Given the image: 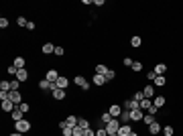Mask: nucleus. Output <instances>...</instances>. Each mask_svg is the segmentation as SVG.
<instances>
[{
  "label": "nucleus",
  "instance_id": "nucleus-1",
  "mask_svg": "<svg viewBox=\"0 0 183 136\" xmlns=\"http://www.w3.org/2000/svg\"><path fill=\"white\" fill-rule=\"evenodd\" d=\"M15 128H16V132H20V134H24V132H29L31 130V122L29 120H19V122H15Z\"/></svg>",
  "mask_w": 183,
  "mask_h": 136
},
{
  "label": "nucleus",
  "instance_id": "nucleus-2",
  "mask_svg": "<svg viewBox=\"0 0 183 136\" xmlns=\"http://www.w3.org/2000/svg\"><path fill=\"white\" fill-rule=\"evenodd\" d=\"M120 126H122V124L118 122V118H114V120H112L110 124H106L104 128L108 130V134H118V130H120Z\"/></svg>",
  "mask_w": 183,
  "mask_h": 136
},
{
  "label": "nucleus",
  "instance_id": "nucleus-3",
  "mask_svg": "<svg viewBox=\"0 0 183 136\" xmlns=\"http://www.w3.org/2000/svg\"><path fill=\"white\" fill-rule=\"evenodd\" d=\"M147 112H143L140 108H134V110H130V122H143Z\"/></svg>",
  "mask_w": 183,
  "mask_h": 136
},
{
  "label": "nucleus",
  "instance_id": "nucleus-4",
  "mask_svg": "<svg viewBox=\"0 0 183 136\" xmlns=\"http://www.w3.org/2000/svg\"><path fill=\"white\" fill-rule=\"evenodd\" d=\"M73 83H75L77 88H82V89H87V88H90V83H87V79L83 77V75H75V77H73Z\"/></svg>",
  "mask_w": 183,
  "mask_h": 136
},
{
  "label": "nucleus",
  "instance_id": "nucleus-5",
  "mask_svg": "<svg viewBox=\"0 0 183 136\" xmlns=\"http://www.w3.org/2000/svg\"><path fill=\"white\" fill-rule=\"evenodd\" d=\"M8 100H10V102H15L16 106H19V104H23V96H20L19 89H12V92H8Z\"/></svg>",
  "mask_w": 183,
  "mask_h": 136
},
{
  "label": "nucleus",
  "instance_id": "nucleus-6",
  "mask_svg": "<svg viewBox=\"0 0 183 136\" xmlns=\"http://www.w3.org/2000/svg\"><path fill=\"white\" fill-rule=\"evenodd\" d=\"M59 77H61V75H59V71H57V69H49V71L45 73V79H47V81H51V83H55Z\"/></svg>",
  "mask_w": 183,
  "mask_h": 136
},
{
  "label": "nucleus",
  "instance_id": "nucleus-7",
  "mask_svg": "<svg viewBox=\"0 0 183 136\" xmlns=\"http://www.w3.org/2000/svg\"><path fill=\"white\" fill-rule=\"evenodd\" d=\"M108 112H110V116H112V118H120V114H122V106H118V104H112Z\"/></svg>",
  "mask_w": 183,
  "mask_h": 136
},
{
  "label": "nucleus",
  "instance_id": "nucleus-8",
  "mask_svg": "<svg viewBox=\"0 0 183 136\" xmlns=\"http://www.w3.org/2000/svg\"><path fill=\"white\" fill-rule=\"evenodd\" d=\"M37 85H39V88H41V89H43V92H47V89H51V92H53V89H55V83L47 81V79H41V81H39Z\"/></svg>",
  "mask_w": 183,
  "mask_h": 136
},
{
  "label": "nucleus",
  "instance_id": "nucleus-9",
  "mask_svg": "<svg viewBox=\"0 0 183 136\" xmlns=\"http://www.w3.org/2000/svg\"><path fill=\"white\" fill-rule=\"evenodd\" d=\"M161 130H163V128H161V124H159V122H157V120H155V122H151V124H149V134H159V132Z\"/></svg>",
  "mask_w": 183,
  "mask_h": 136
},
{
  "label": "nucleus",
  "instance_id": "nucleus-10",
  "mask_svg": "<svg viewBox=\"0 0 183 136\" xmlns=\"http://www.w3.org/2000/svg\"><path fill=\"white\" fill-rule=\"evenodd\" d=\"M165 104H167V97H165V96H155L153 97V106L155 108H163Z\"/></svg>",
  "mask_w": 183,
  "mask_h": 136
},
{
  "label": "nucleus",
  "instance_id": "nucleus-11",
  "mask_svg": "<svg viewBox=\"0 0 183 136\" xmlns=\"http://www.w3.org/2000/svg\"><path fill=\"white\" fill-rule=\"evenodd\" d=\"M53 100H57V102L65 100V89H61V88H55V89H53Z\"/></svg>",
  "mask_w": 183,
  "mask_h": 136
},
{
  "label": "nucleus",
  "instance_id": "nucleus-12",
  "mask_svg": "<svg viewBox=\"0 0 183 136\" xmlns=\"http://www.w3.org/2000/svg\"><path fill=\"white\" fill-rule=\"evenodd\" d=\"M67 85H69V79H67V77H63V75L57 79V81H55V88H61V89H65Z\"/></svg>",
  "mask_w": 183,
  "mask_h": 136
},
{
  "label": "nucleus",
  "instance_id": "nucleus-13",
  "mask_svg": "<svg viewBox=\"0 0 183 136\" xmlns=\"http://www.w3.org/2000/svg\"><path fill=\"white\" fill-rule=\"evenodd\" d=\"M41 51H43V55H51V53H55V47H53V43H45L41 47Z\"/></svg>",
  "mask_w": 183,
  "mask_h": 136
},
{
  "label": "nucleus",
  "instance_id": "nucleus-14",
  "mask_svg": "<svg viewBox=\"0 0 183 136\" xmlns=\"http://www.w3.org/2000/svg\"><path fill=\"white\" fill-rule=\"evenodd\" d=\"M92 81L96 83V85H106V77L100 75V73H94V79H92Z\"/></svg>",
  "mask_w": 183,
  "mask_h": 136
},
{
  "label": "nucleus",
  "instance_id": "nucleus-15",
  "mask_svg": "<svg viewBox=\"0 0 183 136\" xmlns=\"http://www.w3.org/2000/svg\"><path fill=\"white\" fill-rule=\"evenodd\" d=\"M16 79H19L20 83L27 81V79H29V71H27V69H19V73H16Z\"/></svg>",
  "mask_w": 183,
  "mask_h": 136
},
{
  "label": "nucleus",
  "instance_id": "nucleus-16",
  "mask_svg": "<svg viewBox=\"0 0 183 136\" xmlns=\"http://www.w3.org/2000/svg\"><path fill=\"white\" fill-rule=\"evenodd\" d=\"M143 93H145L147 100H153V97H155V88H153V85H147V88L143 89Z\"/></svg>",
  "mask_w": 183,
  "mask_h": 136
},
{
  "label": "nucleus",
  "instance_id": "nucleus-17",
  "mask_svg": "<svg viewBox=\"0 0 183 136\" xmlns=\"http://www.w3.org/2000/svg\"><path fill=\"white\" fill-rule=\"evenodd\" d=\"M130 132H132L130 124H122V126H120V130H118V136H128Z\"/></svg>",
  "mask_w": 183,
  "mask_h": 136
},
{
  "label": "nucleus",
  "instance_id": "nucleus-18",
  "mask_svg": "<svg viewBox=\"0 0 183 136\" xmlns=\"http://www.w3.org/2000/svg\"><path fill=\"white\" fill-rule=\"evenodd\" d=\"M112 120H114V118L110 116V112H104V114H102V118H100V122H102V126H106V124H110Z\"/></svg>",
  "mask_w": 183,
  "mask_h": 136
},
{
  "label": "nucleus",
  "instance_id": "nucleus-19",
  "mask_svg": "<svg viewBox=\"0 0 183 136\" xmlns=\"http://www.w3.org/2000/svg\"><path fill=\"white\" fill-rule=\"evenodd\" d=\"M155 73H157V75H165V73H167V65H165V63L155 65Z\"/></svg>",
  "mask_w": 183,
  "mask_h": 136
},
{
  "label": "nucleus",
  "instance_id": "nucleus-20",
  "mask_svg": "<svg viewBox=\"0 0 183 136\" xmlns=\"http://www.w3.org/2000/svg\"><path fill=\"white\" fill-rule=\"evenodd\" d=\"M134 108H138V102H134V100H126L124 102V110H134Z\"/></svg>",
  "mask_w": 183,
  "mask_h": 136
},
{
  "label": "nucleus",
  "instance_id": "nucleus-21",
  "mask_svg": "<svg viewBox=\"0 0 183 136\" xmlns=\"http://www.w3.org/2000/svg\"><path fill=\"white\" fill-rule=\"evenodd\" d=\"M77 120H79L77 116H67V118H65V122H67L69 128H75V126H77Z\"/></svg>",
  "mask_w": 183,
  "mask_h": 136
},
{
  "label": "nucleus",
  "instance_id": "nucleus-22",
  "mask_svg": "<svg viewBox=\"0 0 183 136\" xmlns=\"http://www.w3.org/2000/svg\"><path fill=\"white\" fill-rule=\"evenodd\" d=\"M10 114H12V120H15V122L23 120V112H20V108H19V106L15 108V112H10Z\"/></svg>",
  "mask_w": 183,
  "mask_h": 136
},
{
  "label": "nucleus",
  "instance_id": "nucleus-23",
  "mask_svg": "<svg viewBox=\"0 0 183 136\" xmlns=\"http://www.w3.org/2000/svg\"><path fill=\"white\" fill-rule=\"evenodd\" d=\"M132 100H134V102H138V106H140V102L145 100V93H143V89H136V92H134V97H132Z\"/></svg>",
  "mask_w": 183,
  "mask_h": 136
},
{
  "label": "nucleus",
  "instance_id": "nucleus-24",
  "mask_svg": "<svg viewBox=\"0 0 183 136\" xmlns=\"http://www.w3.org/2000/svg\"><path fill=\"white\" fill-rule=\"evenodd\" d=\"M151 106H153V102H151V100H147V97H145V100H143V102H140V110H143V112H147V110H149V108Z\"/></svg>",
  "mask_w": 183,
  "mask_h": 136
},
{
  "label": "nucleus",
  "instance_id": "nucleus-25",
  "mask_svg": "<svg viewBox=\"0 0 183 136\" xmlns=\"http://www.w3.org/2000/svg\"><path fill=\"white\" fill-rule=\"evenodd\" d=\"M120 120L124 122V124H130V112H128V110H122V114H120Z\"/></svg>",
  "mask_w": 183,
  "mask_h": 136
},
{
  "label": "nucleus",
  "instance_id": "nucleus-26",
  "mask_svg": "<svg viewBox=\"0 0 183 136\" xmlns=\"http://www.w3.org/2000/svg\"><path fill=\"white\" fill-rule=\"evenodd\" d=\"M12 65H15L16 69H24V57H16V59H15V63H12Z\"/></svg>",
  "mask_w": 183,
  "mask_h": 136
},
{
  "label": "nucleus",
  "instance_id": "nucleus-27",
  "mask_svg": "<svg viewBox=\"0 0 183 136\" xmlns=\"http://www.w3.org/2000/svg\"><path fill=\"white\" fill-rule=\"evenodd\" d=\"M130 45H132V47H140V45H143V39H140L138 35H134V37L130 39Z\"/></svg>",
  "mask_w": 183,
  "mask_h": 136
},
{
  "label": "nucleus",
  "instance_id": "nucleus-28",
  "mask_svg": "<svg viewBox=\"0 0 183 136\" xmlns=\"http://www.w3.org/2000/svg\"><path fill=\"white\" fill-rule=\"evenodd\" d=\"M108 69H110V67H106V65H96V73H100V75H106V73H108Z\"/></svg>",
  "mask_w": 183,
  "mask_h": 136
},
{
  "label": "nucleus",
  "instance_id": "nucleus-29",
  "mask_svg": "<svg viewBox=\"0 0 183 136\" xmlns=\"http://www.w3.org/2000/svg\"><path fill=\"white\" fill-rule=\"evenodd\" d=\"M77 126L83 128V130H87V128H90V122H87L86 118H79V120H77Z\"/></svg>",
  "mask_w": 183,
  "mask_h": 136
},
{
  "label": "nucleus",
  "instance_id": "nucleus-30",
  "mask_svg": "<svg viewBox=\"0 0 183 136\" xmlns=\"http://www.w3.org/2000/svg\"><path fill=\"white\" fill-rule=\"evenodd\" d=\"M10 81H4V79H2V81H0V92H10Z\"/></svg>",
  "mask_w": 183,
  "mask_h": 136
},
{
  "label": "nucleus",
  "instance_id": "nucleus-31",
  "mask_svg": "<svg viewBox=\"0 0 183 136\" xmlns=\"http://www.w3.org/2000/svg\"><path fill=\"white\" fill-rule=\"evenodd\" d=\"M163 134H165V136H173V134H175V128H173V126H169V124H167V126L163 128Z\"/></svg>",
  "mask_w": 183,
  "mask_h": 136
},
{
  "label": "nucleus",
  "instance_id": "nucleus-32",
  "mask_svg": "<svg viewBox=\"0 0 183 136\" xmlns=\"http://www.w3.org/2000/svg\"><path fill=\"white\" fill-rule=\"evenodd\" d=\"M165 83H167V79H165V75H157V79H155V85H165Z\"/></svg>",
  "mask_w": 183,
  "mask_h": 136
},
{
  "label": "nucleus",
  "instance_id": "nucleus-33",
  "mask_svg": "<svg viewBox=\"0 0 183 136\" xmlns=\"http://www.w3.org/2000/svg\"><path fill=\"white\" fill-rule=\"evenodd\" d=\"M104 77H106V81H112V79L116 77V71H114V69H108V73L104 75Z\"/></svg>",
  "mask_w": 183,
  "mask_h": 136
},
{
  "label": "nucleus",
  "instance_id": "nucleus-34",
  "mask_svg": "<svg viewBox=\"0 0 183 136\" xmlns=\"http://www.w3.org/2000/svg\"><path fill=\"white\" fill-rule=\"evenodd\" d=\"M16 24H19V27H27V24H29V20L24 19V16H19V19H16Z\"/></svg>",
  "mask_w": 183,
  "mask_h": 136
},
{
  "label": "nucleus",
  "instance_id": "nucleus-35",
  "mask_svg": "<svg viewBox=\"0 0 183 136\" xmlns=\"http://www.w3.org/2000/svg\"><path fill=\"white\" fill-rule=\"evenodd\" d=\"M130 69H132V71H143V63H140V61H134Z\"/></svg>",
  "mask_w": 183,
  "mask_h": 136
},
{
  "label": "nucleus",
  "instance_id": "nucleus-36",
  "mask_svg": "<svg viewBox=\"0 0 183 136\" xmlns=\"http://www.w3.org/2000/svg\"><path fill=\"white\" fill-rule=\"evenodd\" d=\"M10 88H12V89H19L20 88V81H19V79H12V81H10ZM12 89H10V92H12Z\"/></svg>",
  "mask_w": 183,
  "mask_h": 136
},
{
  "label": "nucleus",
  "instance_id": "nucleus-37",
  "mask_svg": "<svg viewBox=\"0 0 183 136\" xmlns=\"http://www.w3.org/2000/svg\"><path fill=\"white\" fill-rule=\"evenodd\" d=\"M6 73H8V75H15V77H16V73H19V69H16L15 65H10V67L6 69Z\"/></svg>",
  "mask_w": 183,
  "mask_h": 136
},
{
  "label": "nucleus",
  "instance_id": "nucleus-38",
  "mask_svg": "<svg viewBox=\"0 0 183 136\" xmlns=\"http://www.w3.org/2000/svg\"><path fill=\"white\" fill-rule=\"evenodd\" d=\"M83 132H86V130H83V128H79V126L73 128V136H83Z\"/></svg>",
  "mask_w": 183,
  "mask_h": 136
},
{
  "label": "nucleus",
  "instance_id": "nucleus-39",
  "mask_svg": "<svg viewBox=\"0 0 183 136\" xmlns=\"http://www.w3.org/2000/svg\"><path fill=\"white\" fill-rule=\"evenodd\" d=\"M143 122H145L147 126H149L151 122H155V116H149V114H145V118H143Z\"/></svg>",
  "mask_w": 183,
  "mask_h": 136
},
{
  "label": "nucleus",
  "instance_id": "nucleus-40",
  "mask_svg": "<svg viewBox=\"0 0 183 136\" xmlns=\"http://www.w3.org/2000/svg\"><path fill=\"white\" fill-rule=\"evenodd\" d=\"M61 134H63V136H73V128H69V126H67V128H63Z\"/></svg>",
  "mask_w": 183,
  "mask_h": 136
},
{
  "label": "nucleus",
  "instance_id": "nucleus-41",
  "mask_svg": "<svg viewBox=\"0 0 183 136\" xmlns=\"http://www.w3.org/2000/svg\"><path fill=\"white\" fill-rule=\"evenodd\" d=\"M96 136H108V130H106L104 126H102V128H98V130H96Z\"/></svg>",
  "mask_w": 183,
  "mask_h": 136
},
{
  "label": "nucleus",
  "instance_id": "nucleus-42",
  "mask_svg": "<svg viewBox=\"0 0 183 136\" xmlns=\"http://www.w3.org/2000/svg\"><path fill=\"white\" fill-rule=\"evenodd\" d=\"M122 63H124V67H132V63H134V61H132L130 57H124V59H122Z\"/></svg>",
  "mask_w": 183,
  "mask_h": 136
},
{
  "label": "nucleus",
  "instance_id": "nucleus-43",
  "mask_svg": "<svg viewBox=\"0 0 183 136\" xmlns=\"http://www.w3.org/2000/svg\"><path fill=\"white\" fill-rule=\"evenodd\" d=\"M19 108H20V112H23V114H27V112H29V110H31V108H29V104H19Z\"/></svg>",
  "mask_w": 183,
  "mask_h": 136
},
{
  "label": "nucleus",
  "instance_id": "nucleus-44",
  "mask_svg": "<svg viewBox=\"0 0 183 136\" xmlns=\"http://www.w3.org/2000/svg\"><path fill=\"white\" fill-rule=\"evenodd\" d=\"M6 27H8V19L2 16V19H0V29H6Z\"/></svg>",
  "mask_w": 183,
  "mask_h": 136
},
{
  "label": "nucleus",
  "instance_id": "nucleus-45",
  "mask_svg": "<svg viewBox=\"0 0 183 136\" xmlns=\"http://www.w3.org/2000/svg\"><path fill=\"white\" fill-rule=\"evenodd\" d=\"M157 112H159V108H155V106H151L149 110H147V114H149V116H155Z\"/></svg>",
  "mask_w": 183,
  "mask_h": 136
},
{
  "label": "nucleus",
  "instance_id": "nucleus-46",
  "mask_svg": "<svg viewBox=\"0 0 183 136\" xmlns=\"http://www.w3.org/2000/svg\"><path fill=\"white\" fill-rule=\"evenodd\" d=\"M63 53H65L63 47H55V55H57V57H63Z\"/></svg>",
  "mask_w": 183,
  "mask_h": 136
},
{
  "label": "nucleus",
  "instance_id": "nucleus-47",
  "mask_svg": "<svg viewBox=\"0 0 183 136\" xmlns=\"http://www.w3.org/2000/svg\"><path fill=\"white\" fill-rule=\"evenodd\" d=\"M147 79H149V81H155V79H157V73H155V71H149V73H147Z\"/></svg>",
  "mask_w": 183,
  "mask_h": 136
},
{
  "label": "nucleus",
  "instance_id": "nucleus-48",
  "mask_svg": "<svg viewBox=\"0 0 183 136\" xmlns=\"http://www.w3.org/2000/svg\"><path fill=\"white\" fill-rule=\"evenodd\" d=\"M83 136H96V130H92V128H87V130L83 132Z\"/></svg>",
  "mask_w": 183,
  "mask_h": 136
},
{
  "label": "nucleus",
  "instance_id": "nucleus-49",
  "mask_svg": "<svg viewBox=\"0 0 183 136\" xmlns=\"http://www.w3.org/2000/svg\"><path fill=\"white\" fill-rule=\"evenodd\" d=\"M27 29H29V31H35V29H37V24H35V23H31V20H29V24H27Z\"/></svg>",
  "mask_w": 183,
  "mask_h": 136
},
{
  "label": "nucleus",
  "instance_id": "nucleus-50",
  "mask_svg": "<svg viewBox=\"0 0 183 136\" xmlns=\"http://www.w3.org/2000/svg\"><path fill=\"white\" fill-rule=\"evenodd\" d=\"M10 136H23V134H20V132H15V134H10Z\"/></svg>",
  "mask_w": 183,
  "mask_h": 136
},
{
  "label": "nucleus",
  "instance_id": "nucleus-51",
  "mask_svg": "<svg viewBox=\"0 0 183 136\" xmlns=\"http://www.w3.org/2000/svg\"><path fill=\"white\" fill-rule=\"evenodd\" d=\"M128 136H138V134H136V132H130V134Z\"/></svg>",
  "mask_w": 183,
  "mask_h": 136
},
{
  "label": "nucleus",
  "instance_id": "nucleus-52",
  "mask_svg": "<svg viewBox=\"0 0 183 136\" xmlns=\"http://www.w3.org/2000/svg\"><path fill=\"white\" fill-rule=\"evenodd\" d=\"M108 136H118V134H108Z\"/></svg>",
  "mask_w": 183,
  "mask_h": 136
}]
</instances>
